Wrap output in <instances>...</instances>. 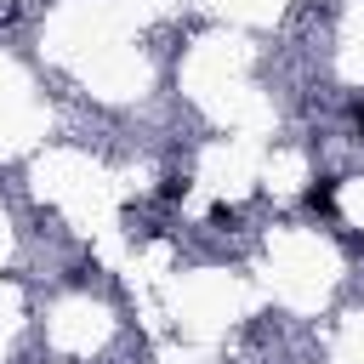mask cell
I'll return each instance as SVG.
<instances>
[{"label":"cell","mask_w":364,"mask_h":364,"mask_svg":"<svg viewBox=\"0 0 364 364\" xmlns=\"http://www.w3.org/2000/svg\"><path fill=\"white\" fill-rule=\"evenodd\" d=\"M307 210H318V216L336 210V176H318V182L307 188Z\"/></svg>","instance_id":"obj_1"},{"label":"cell","mask_w":364,"mask_h":364,"mask_svg":"<svg viewBox=\"0 0 364 364\" xmlns=\"http://www.w3.org/2000/svg\"><path fill=\"white\" fill-rule=\"evenodd\" d=\"M159 199H188V176H165L159 182Z\"/></svg>","instance_id":"obj_2"},{"label":"cell","mask_w":364,"mask_h":364,"mask_svg":"<svg viewBox=\"0 0 364 364\" xmlns=\"http://www.w3.org/2000/svg\"><path fill=\"white\" fill-rule=\"evenodd\" d=\"M347 250H364V233H347Z\"/></svg>","instance_id":"obj_3"},{"label":"cell","mask_w":364,"mask_h":364,"mask_svg":"<svg viewBox=\"0 0 364 364\" xmlns=\"http://www.w3.org/2000/svg\"><path fill=\"white\" fill-rule=\"evenodd\" d=\"M353 119H358V131H364V102H358V108H353Z\"/></svg>","instance_id":"obj_4"}]
</instances>
